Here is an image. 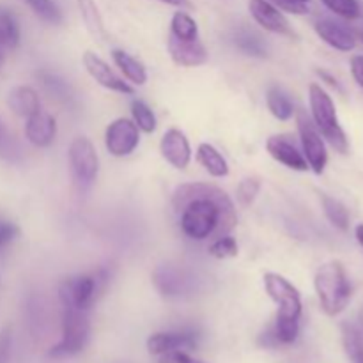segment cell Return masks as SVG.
Masks as SVG:
<instances>
[{
    "instance_id": "cell-41",
    "label": "cell",
    "mask_w": 363,
    "mask_h": 363,
    "mask_svg": "<svg viewBox=\"0 0 363 363\" xmlns=\"http://www.w3.org/2000/svg\"><path fill=\"white\" fill-rule=\"evenodd\" d=\"M351 73H353L354 82L363 87V55H354L351 59Z\"/></svg>"
},
{
    "instance_id": "cell-3",
    "label": "cell",
    "mask_w": 363,
    "mask_h": 363,
    "mask_svg": "<svg viewBox=\"0 0 363 363\" xmlns=\"http://www.w3.org/2000/svg\"><path fill=\"white\" fill-rule=\"evenodd\" d=\"M314 287L321 308L325 311V314L332 315V318L339 315L347 307L351 300V293H353L346 269H344L342 262L339 261L325 262L318 269Z\"/></svg>"
},
{
    "instance_id": "cell-25",
    "label": "cell",
    "mask_w": 363,
    "mask_h": 363,
    "mask_svg": "<svg viewBox=\"0 0 363 363\" xmlns=\"http://www.w3.org/2000/svg\"><path fill=\"white\" fill-rule=\"evenodd\" d=\"M35 77H38L39 84L43 85V89H45L53 99L64 103V105H71V103H73L74 94L66 80H62V78L57 77L55 73H50V71H45V69L39 71Z\"/></svg>"
},
{
    "instance_id": "cell-11",
    "label": "cell",
    "mask_w": 363,
    "mask_h": 363,
    "mask_svg": "<svg viewBox=\"0 0 363 363\" xmlns=\"http://www.w3.org/2000/svg\"><path fill=\"white\" fill-rule=\"evenodd\" d=\"M248 11H250L252 18L261 25L264 30L273 32V34L286 35V38L294 39L296 34L291 28V23L287 18L284 16V11L273 6L269 0H248Z\"/></svg>"
},
{
    "instance_id": "cell-21",
    "label": "cell",
    "mask_w": 363,
    "mask_h": 363,
    "mask_svg": "<svg viewBox=\"0 0 363 363\" xmlns=\"http://www.w3.org/2000/svg\"><path fill=\"white\" fill-rule=\"evenodd\" d=\"M21 32L18 18L7 7L0 6V50L2 52H13L20 46Z\"/></svg>"
},
{
    "instance_id": "cell-2",
    "label": "cell",
    "mask_w": 363,
    "mask_h": 363,
    "mask_svg": "<svg viewBox=\"0 0 363 363\" xmlns=\"http://www.w3.org/2000/svg\"><path fill=\"white\" fill-rule=\"evenodd\" d=\"M266 293L279 307L275 325L272 326L279 346H287L298 339L301 321V296L296 287L279 273H266L264 275Z\"/></svg>"
},
{
    "instance_id": "cell-13",
    "label": "cell",
    "mask_w": 363,
    "mask_h": 363,
    "mask_svg": "<svg viewBox=\"0 0 363 363\" xmlns=\"http://www.w3.org/2000/svg\"><path fill=\"white\" fill-rule=\"evenodd\" d=\"M160 152L167 160V163H170L177 170H184L191 162L190 142L186 135L176 128L165 131L160 142Z\"/></svg>"
},
{
    "instance_id": "cell-6",
    "label": "cell",
    "mask_w": 363,
    "mask_h": 363,
    "mask_svg": "<svg viewBox=\"0 0 363 363\" xmlns=\"http://www.w3.org/2000/svg\"><path fill=\"white\" fill-rule=\"evenodd\" d=\"M91 323L87 312L73 307H62V337L50 350L52 358H67L82 353L89 342Z\"/></svg>"
},
{
    "instance_id": "cell-27",
    "label": "cell",
    "mask_w": 363,
    "mask_h": 363,
    "mask_svg": "<svg viewBox=\"0 0 363 363\" xmlns=\"http://www.w3.org/2000/svg\"><path fill=\"white\" fill-rule=\"evenodd\" d=\"M266 103H268L269 112L279 121H289L294 116L293 101L280 87H275V85L269 87L268 94H266Z\"/></svg>"
},
{
    "instance_id": "cell-30",
    "label": "cell",
    "mask_w": 363,
    "mask_h": 363,
    "mask_svg": "<svg viewBox=\"0 0 363 363\" xmlns=\"http://www.w3.org/2000/svg\"><path fill=\"white\" fill-rule=\"evenodd\" d=\"M321 202H323V209H325L326 218L332 222L333 227L340 230H347L350 229V211H347L346 206L342 204L337 199L330 197V195H321Z\"/></svg>"
},
{
    "instance_id": "cell-43",
    "label": "cell",
    "mask_w": 363,
    "mask_h": 363,
    "mask_svg": "<svg viewBox=\"0 0 363 363\" xmlns=\"http://www.w3.org/2000/svg\"><path fill=\"white\" fill-rule=\"evenodd\" d=\"M354 234H357V240H358V243H360L362 247H363V223H360V225L357 227V230H354Z\"/></svg>"
},
{
    "instance_id": "cell-19",
    "label": "cell",
    "mask_w": 363,
    "mask_h": 363,
    "mask_svg": "<svg viewBox=\"0 0 363 363\" xmlns=\"http://www.w3.org/2000/svg\"><path fill=\"white\" fill-rule=\"evenodd\" d=\"M25 137L35 147H48L55 142L57 123L50 113L38 112L28 117L25 124Z\"/></svg>"
},
{
    "instance_id": "cell-34",
    "label": "cell",
    "mask_w": 363,
    "mask_h": 363,
    "mask_svg": "<svg viewBox=\"0 0 363 363\" xmlns=\"http://www.w3.org/2000/svg\"><path fill=\"white\" fill-rule=\"evenodd\" d=\"M321 2L326 9L344 20H357L362 16V7L358 0H321Z\"/></svg>"
},
{
    "instance_id": "cell-33",
    "label": "cell",
    "mask_w": 363,
    "mask_h": 363,
    "mask_svg": "<svg viewBox=\"0 0 363 363\" xmlns=\"http://www.w3.org/2000/svg\"><path fill=\"white\" fill-rule=\"evenodd\" d=\"M131 113H133V123L137 124L138 130H142L144 133H152L156 130V116L144 101L140 99H135L131 103Z\"/></svg>"
},
{
    "instance_id": "cell-18",
    "label": "cell",
    "mask_w": 363,
    "mask_h": 363,
    "mask_svg": "<svg viewBox=\"0 0 363 363\" xmlns=\"http://www.w3.org/2000/svg\"><path fill=\"white\" fill-rule=\"evenodd\" d=\"M169 53L177 66L197 67L208 62V50L204 48L199 39L195 41H184L174 35H169Z\"/></svg>"
},
{
    "instance_id": "cell-10",
    "label": "cell",
    "mask_w": 363,
    "mask_h": 363,
    "mask_svg": "<svg viewBox=\"0 0 363 363\" xmlns=\"http://www.w3.org/2000/svg\"><path fill=\"white\" fill-rule=\"evenodd\" d=\"M152 284L165 298H184L195 291V277L176 266H160L152 273Z\"/></svg>"
},
{
    "instance_id": "cell-38",
    "label": "cell",
    "mask_w": 363,
    "mask_h": 363,
    "mask_svg": "<svg viewBox=\"0 0 363 363\" xmlns=\"http://www.w3.org/2000/svg\"><path fill=\"white\" fill-rule=\"evenodd\" d=\"M13 353V328L4 326L0 330V363H9Z\"/></svg>"
},
{
    "instance_id": "cell-44",
    "label": "cell",
    "mask_w": 363,
    "mask_h": 363,
    "mask_svg": "<svg viewBox=\"0 0 363 363\" xmlns=\"http://www.w3.org/2000/svg\"><path fill=\"white\" fill-rule=\"evenodd\" d=\"M2 60H4V53H2V50H0V66H2Z\"/></svg>"
},
{
    "instance_id": "cell-9",
    "label": "cell",
    "mask_w": 363,
    "mask_h": 363,
    "mask_svg": "<svg viewBox=\"0 0 363 363\" xmlns=\"http://www.w3.org/2000/svg\"><path fill=\"white\" fill-rule=\"evenodd\" d=\"M138 142H140V135H138L137 124L126 117L112 121L105 131L106 151L116 158H124L135 152Z\"/></svg>"
},
{
    "instance_id": "cell-36",
    "label": "cell",
    "mask_w": 363,
    "mask_h": 363,
    "mask_svg": "<svg viewBox=\"0 0 363 363\" xmlns=\"http://www.w3.org/2000/svg\"><path fill=\"white\" fill-rule=\"evenodd\" d=\"M238 243L233 236L229 234H223V236H218L213 245L209 247V254L213 255L215 259H230L236 257L238 255Z\"/></svg>"
},
{
    "instance_id": "cell-20",
    "label": "cell",
    "mask_w": 363,
    "mask_h": 363,
    "mask_svg": "<svg viewBox=\"0 0 363 363\" xmlns=\"http://www.w3.org/2000/svg\"><path fill=\"white\" fill-rule=\"evenodd\" d=\"M7 105L18 117H23V119L41 112V99H39L38 91L28 85H18L11 89L7 94Z\"/></svg>"
},
{
    "instance_id": "cell-28",
    "label": "cell",
    "mask_w": 363,
    "mask_h": 363,
    "mask_svg": "<svg viewBox=\"0 0 363 363\" xmlns=\"http://www.w3.org/2000/svg\"><path fill=\"white\" fill-rule=\"evenodd\" d=\"M0 160L7 163H20L23 160V149L0 117Z\"/></svg>"
},
{
    "instance_id": "cell-39",
    "label": "cell",
    "mask_w": 363,
    "mask_h": 363,
    "mask_svg": "<svg viewBox=\"0 0 363 363\" xmlns=\"http://www.w3.org/2000/svg\"><path fill=\"white\" fill-rule=\"evenodd\" d=\"M273 6L279 7L280 11H286L291 14H307L308 13V4L298 2V0H269Z\"/></svg>"
},
{
    "instance_id": "cell-23",
    "label": "cell",
    "mask_w": 363,
    "mask_h": 363,
    "mask_svg": "<svg viewBox=\"0 0 363 363\" xmlns=\"http://www.w3.org/2000/svg\"><path fill=\"white\" fill-rule=\"evenodd\" d=\"M112 59L121 69V73L124 74V78H128L131 84L144 85L147 82V71H145L144 64L135 59V57H131L128 52H124V50H113Z\"/></svg>"
},
{
    "instance_id": "cell-45",
    "label": "cell",
    "mask_w": 363,
    "mask_h": 363,
    "mask_svg": "<svg viewBox=\"0 0 363 363\" xmlns=\"http://www.w3.org/2000/svg\"><path fill=\"white\" fill-rule=\"evenodd\" d=\"M298 2H303V4H308V2H311V0H298Z\"/></svg>"
},
{
    "instance_id": "cell-12",
    "label": "cell",
    "mask_w": 363,
    "mask_h": 363,
    "mask_svg": "<svg viewBox=\"0 0 363 363\" xmlns=\"http://www.w3.org/2000/svg\"><path fill=\"white\" fill-rule=\"evenodd\" d=\"M82 60H84L85 69H87V73L91 74L92 80L98 82L101 87L108 89V91H113V92H121V94H128V96L133 94V87L128 85L121 77H117V74L112 71V67H110L101 57H98L92 52H85L84 59Z\"/></svg>"
},
{
    "instance_id": "cell-17",
    "label": "cell",
    "mask_w": 363,
    "mask_h": 363,
    "mask_svg": "<svg viewBox=\"0 0 363 363\" xmlns=\"http://www.w3.org/2000/svg\"><path fill=\"white\" fill-rule=\"evenodd\" d=\"M23 318L30 339L34 342H43L46 339V333H48L50 319L45 300L39 294L34 293L27 298L23 307Z\"/></svg>"
},
{
    "instance_id": "cell-42",
    "label": "cell",
    "mask_w": 363,
    "mask_h": 363,
    "mask_svg": "<svg viewBox=\"0 0 363 363\" xmlns=\"http://www.w3.org/2000/svg\"><path fill=\"white\" fill-rule=\"evenodd\" d=\"M158 2L169 4V6L174 7H181V9H191V7H194V4H191L190 0H158Z\"/></svg>"
},
{
    "instance_id": "cell-16",
    "label": "cell",
    "mask_w": 363,
    "mask_h": 363,
    "mask_svg": "<svg viewBox=\"0 0 363 363\" xmlns=\"http://www.w3.org/2000/svg\"><path fill=\"white\" fill-rule=\"evenodd\" d=\"M314 28L326 45L339 50V52H351L357 46V38H354L353 30L340 21L321 18V20L315 21Z\"/></svg>"
},
{
    "instance_id": "cell-24",
    "label": "cell",
    "mask_w": 363,
    "mask_h": 363,
    "mask_svg": "<svg viewBox=\"0 0 363 363\" xmlns=\"http://www.w3.org/2000/svg\"><path fill=\"white\" fill-rule=\"evenodd\" d=\"M197 160L202 167L213 177H227L229 176V163L223 158L222 152L211 144H201L197 149Z\"/></svg>"
},
{
    "instance_id": "cell-5",
    "label": "cell",
    "mask_w": 363,
    "mask_h": 363,
    "mask_svg": "<svg viewBox=\"0 0 363 363\" xmlns=\"http://www.w3.org/2000/svg\"><path fill=\"white\" fill-rule=\"evenodd\" d=\"M110 282L108 269L99 268L91 273L67 277L59 286V300L62 307H73L87 312L96 303Z\"/></svg>"
},
{
    "instance_id": "cell-22",
    "label": "cell",
    "mask_w": 363,
    "mask_h": 363,
    "mask_svg": "<svg viewBox=\"0 0 363 363\" xmlns=\"http://www.w3.org/2000/svg\"><path fill=\"white\" fill-rule=\"evenodd\" d=\"M78 11H80L82 21H84L85 28L89 34L99 43L106 41V28L103 23V16L99 13V7L96 6L94 0H77Z\"/></svg>"
},
{
    "instance_id": "cell-26",
    "label": "cell",
    "mask_w": 363,
    "mask_h": 363,
    "mask_svg": "<svg viewBox=\"0 0 363 363\" xmlns=\"http://www.w3.org/2000/svg\"><path fill=\"white\" fill-rule=\"evenodd\" d=\"M233 41L238 46V50H241L245 55L257 57V59H266L268 57V45L255 32L247 30V28H240V30L234 32Z\"/></svg>"
},
{
    "instance_id": "cell-32",
    "label": "cell",
    "mask_w": 363,
    "mask_h": 363,
    "mask_svg": "<svg viewBox=\"0 0 363 363\" xmlns=\"http://www.w3.org/2000/svg\"><path fill=\"white\" fill-rule=\"evenodd\" d=\"M30 7L32 13L39 18V20L46 21L50 25H60L62 23L64 16L60 7L57 6L55 0H21Z\"/></svg>"
},
{
    "instance_id": "cell-7",
    "label": "cell",
    "mask_w": 363,
    "mask_h": 363,
    "mask_svg": "<svg viewBox=\"0 0 363 363\" xmlns=\"http://www.w3.org/2000/svg\"><path fill=\"white\" fill-rule=\"evenodd\" d=\"M69 169L74 188L80 194H87L96 183L99 172L98 151L87 137H77L71 142Z\"/></svg>"
},
{
    "instance_id": "cell-8",
    "label": "cell",
    "mask_w": 363,
    "mask_h": 363,
    "mask_svg": "<svg viewBox=\"0 0 363 363\" xmlns=\"http://www.w3.org/2000/svg\"><path fill=\"white\" fill-rule=\"evenodd\" d=\"M298 121V133H300L301 149H303V156L308 163V169L314 170L315 174H323L328 163V151H326V144L323 135L315 128V124L308 119L305 112L296 113Z\"/></svg>"
},
{
    "instance_id": "cell-1",
    "label": "cell",
    "mask_w": 363,
    "mask_h": 363,
    "mask_svg": "<svg viewBox=\"0 0 363 363\" xmlns=\"http://www.w3.org/2000/svg\"><path fill=\"white\" fill-rule=\"evenodd\" d=\"M172 206L181 215L179 225L183 234L195 241L229 234L238 223L234 202L215 184H181L174 191Z\"/></svg>"
},
{
    "instance_id": "cell-31",
    "label": "cell",
    "mask_w": 363,
    "mask_h": 363,
    "mask_svg": "<svg viewBox=\"0 0 363 363\" xmlns=\"http://www.w3.org/2000/svg\"><path fill=\"white\" fill-rule=\"evenodd\" d=\"M342 344L351 363H363V335L350 323L342 325Z\"/></svg>"
},
{
    "instance_id": "cell-37",
    "label": "cell",
    "mask_w": 363,
    "mask_h": 363,
    "mask_svg": "<svg viewBox=\"0 0 363 363\" xmlns=\"http://www.w3.org/2000/svg\"><path fill=\"white\" fill-rule=\"evenodd\" d=\"M18 234H20V229L16 223L7 218H0V254L16 241Z\"/></svg>"
},
{
    "instance_id": "cell-46",
    "label": "cell",
    "mask_w": 363,
    "mask_h": 363,
    "mask_svg": "<svg viewBox=\"0 0 363 363\" xmlns=\"http://www.w3.org/2000/svg\"><path fill=\"white\" fill-rule=\"evenodd\" d=\"M362 41H363V32H362Z\"/></svg>"
},
{
    "instance_id": "cell-35",
    "label": "cell",
    "mask_w": 363,
    "mask_h": 363,
    "mask_svg": "<svg viewBox=\"0 0 363 363\" xmlns=\"http://www.w3.org/2000/svg\"><path fill=\"white\" fill-rule=\"evenodd\" d=\"M261 186L262 184H261V179H259V177H255V176L245 177V179L238 184V190H236L240 204L245 206V208H248V206L254 204L255 199H257V195H259V191H261Z\"/></svg>"
},
{
    "instance_id": "cell-14",
    "label": "cell",
    "mask_w": 363,
    "mask_h": 363,
    "mask_svg": "<svg viewBox=\"0 0 363 363\" xmlns=\"http://www.w3.org/2000/svg\"><path fill=\"white\" fill-rule=\"evenodd\" d=\"M266 149L272 155L273 160L282 163L284 167L296 172H305L308 170V163L305 160L303 152L296 147L293 140L287 135H273L266 142Z\"/></svg>"
},
{
    "instance_id": "cell-4",
    "label": "cell",
    "mask_w": 363,
    "mask_h": 363,
    "mask_svg": "<svg viewBox=\"0 0 363 363\" xmlns=\"http://www.w3.org/2000/svg\"><path fill=\"white\" fill-rule=\"evenodd\" d=\"M308 99H311V112L312 123L319 130L326 142L340 155H347L350 151V142H347L346 133L340 128L339 119H337L335 103L332 96L325 91L319 84H311L308 87Z\"/></svg>"
},
{
    "instance_id": "cell-29",
    "label": "cell",
    "mask_w": 363,
    "mask_h": 363,
    "mask_svg": "<svg viewBox=\"0 0 363 363\" xmlns=\"http://www.w3.org/2000/svg\"><path fill=\"white\" fill-rule=\"evenodd\" d=\"M170 35L184 41H195L199 39V25L186 11H176L170 21Z\"/></svg>"
},
{
    "instance_id": "cell-40",
    "label": "cell",
    "mask_w": 363,
    "mask_h": 363,
    "mask_svg": "<svg viewBox=\"0 0 363 363\" xmlns=\"http://www.w3.org/2000/svg\"><path fill=\"white\" fill-rule=\"evenodd\" d=\"M158 363H206L197 358H191L190 354H186L184 351H169V353H163Z\"/></svg>"
},
{
    "instance_id": "cell-15",
    "label": "cell",
    "mask_w": 363,
    "mask_h": 363,
    "mask_svg": "<svg viewBox=\"0 0 363 363\" xmlns=\"http://www.w3.org/2000/svg\"><path fill=\"white\" fill-rule=\"evenodd\" d=\"M199 344V335L191 330L181 332H162L155 333L147 339V350L151 354H163L169 351L194 350Z\"/></svg>"
}]
</instances>
